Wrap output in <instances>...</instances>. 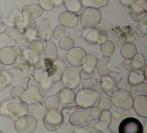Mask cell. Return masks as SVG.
Instances as JSON below:
<instances>
[{
  "label": "cell",
  "instance_id": "57",
  "mask_svg": "<svg viewBox=\"0 0 147 133\" xmlns=\"http://www.w3.org/2000/svg\"><path fill=\"white\" fill-rule=\"evenodd\" d=\"M1 62H0V71H1Z\"/></svg>",
  "mask_w": 147,
  "mask_h": 133
},
{
  "label": "cell",
  "instance_id": "50",
  "mask_svg": "<svg viewBox=\"0 0 147 133\" xmlns=\"http://www.w3.org/2000/svg\"><path fill=\"white\" fill-rule=\"evenodd\" d=\"M134 58L138 60L139 62H140L144 67V65H145V60H144V57L143 55L140 54V53H137Z\"/></svg>",
  "mask_w": 147,
  "mask_h": 133
},
{
  "label": "cell",
  "instance_id": "37",
  "mask_svg": "<svg viewBox=\"0 0 147 133\" xmlns=\"http://www.w3.org/2000/svg\"><path fill=\"white\" fill-rule=\"evenodd\" d=\"M12 75L7 71H0V91L5 89L11 83Z\"/></svg>",
  "mask_w": 147,
  "mask_h": 133
},
{
  "label": "cell",
  "instance_id": "25",
  "mask_svg": "<svg viewBox=\"0 0 147 133\" xmlns=\"http://www.w3.org/2000/svg\"><path fill=\"white\" fill-rule=\"evenodd\" d=\"M100 86L102 88V92H105L108 96H111L114 91L117 90L116 83L114 82L110 76L103 77L100 80Z\"/></svg>",
  "mask_w": 147,
  "mask_h": 133
},
{
  "label": "cell",
  "instance_id": "14",
  "mask_svg": "<svg viewBox=\"0 0 147 133\" xmlns=\"http://www.w3.org/2000/svg\"><path fill=\"white\" fill-rule=\"evenodd\" d=\"M42 96L40 94L39 89L36 86H30L25 90L24 96L22 101H25L29 105L36 104L42 100Z\"/></svg>",
  "mask_w": 147,
  "mask_h": 133
},
{
  "label": "cell",
  "instance_id": "27",
  "mask_svg": "<svg viewBox=\"0 0 147 133\" xmlns=\"http://www.w3.org/2000/svg\"><path fill=\"white\" fill-rule=\"evenodd\" d=\"M138 53V50L135 43L128 42L124 44L121 49V54L125 59H131Z\"/></svg>",
  "mask_w": 147,
  "mask_h": 133
},
{
  "label": "cell",
  "instance_id": "36",
  "mask_svg": "<svg viewBox=\"0 0 147 133\" xmlns=\"http://www.w3.org/2000/svg\"><path fill=\"white\" fill-rule=\"evenodd\" d=\"M59 47L63 51H69L75 47V41L67 36H65L59 40Z\"/></svg>",
  "mask_w": 147,
  "mask_h": 133
},
{
  "label": "cell",
  "instance_id": "34",
  "mask_svg": "<svg viewBox=\"0 0 147 133\" xmlns=\"http://www.w3.org/2000/svg\"><path fill=\"white\" fill-rule=\"evenodd\" d=\"M146 77L143 73L138 72V71H131L129 75L128 82L131 85H137L139 83H143Z\"/></svg>",
  "mask_w": 147,
  "mask_h": 133
},
{
  "label": "cell",
  "instance_id": "8",
  "mask_svg": "<svg viewBox=\"0 0 147 133\" xmlns=\"http://www.w3.org/2000/svg\"><path fill=\"white\" fill-rule=\"evenodd\" d=\"M44 125L49 131H55L62 127L64 119L60 112L57 111H49L44 117Z\"/></svg>",
  "mask_w": 147,
  "mask_h": 133
},
{
  "label": "cell",
  "instance_id": "9",
  "mask_svg": "<svg viewBox=\"0 0 147 133\" xmlns=\"http://www.w3.org/2000/svg\"><path fill=\"white\" fill-rule=\"evenodd\" d=\"M119 133H143V125L135 117H126L121 122Z\"/></svg>",
  "mask_w": 147,
  "mask_h": 133
},
{
  "label": "cell",
  "instance_id": "18",
  "mask_svg": "<svg viewBox=\"0 0 147 133\" xmlns=\"http://www.w3.org/2000/svg\"><path fill=\"white\" fill-rule=\"evenodd\" d=\"M136 113L143 117H147V96L139 95L134 99L133 106Z\"/></svg>",
  "mask_w": 147,
  "mask_h": 133
},
{
  "label": "cell",
  "instance_id": "44",
  "mask_svg": "<svg viewBox=\"0 0 147 133\" xmlns=\"http://www.w3.org/2000/svg\"><path fill=\"white\" fill-rule=\"evenodd\" d=\"M95 73V68L93 67H87L83 69L80 72V77L83 79L90 78L92 79L94 76Z\"/></svg>",
  "mask_w": 147,
  "mask_h": 133
},
{
  "label": "cell",
  "instance_id": "17",
  "mask_svg": "<svg viewBox=\"0 0 147 133\" xmlns=\"http://www.w3.org/2000/svg\"><path fill=\"white\" fill-rule=\"evenodd\" d=\"M128 11L131 18L136 22H141L146 16V10L135 2H132L129 5Z\"/></svg>",
  "mask_w": 147,
  "mask_h": 133
},
{
  "label": "cell",
  "instance_id": "22",
  "mask_svg": "<svg viewBox=\"0 0 147 133\" xmlns=\"http://www.w3.org/2000/svg\"><path fill=\"white\" fill-rule=\"evenodd\" d=\"M34 78L40 83L43 89L47 90L52 86L53 82L51 80L48 76L47 71L43 70H37L34 74Z\"/></svg>",
  "mask_w": 147,
  "mask_h": 133
},
{
  "label": "cell",
  "instance_id": "28",
  "mask_svg": "<svg viewBox=\"0 0 147 133\" xmlns=\"http://www.w3.org/2000/svg\"><path fill=\"white\" fill-rule=\"evenodd\" d=\"M44 56L45 59L49 61H54L57 59L58 50L57 45L53 42L48 43L44 48Z\"/></svg>",
  "mask_w": 147,
  "mask_h": 133
},
{
  "label": "cell",
  "instance_id": "41",
  "mask_svg": "<svg viewBox=\"0 0 147 133\" xmlns=\"http://www.w3.org/2000/svg\"><path fill=\"white\" fill-rule=\"evenodd\" d=\"M24 88L20 86H14L11 90V96L12 97V98L13 99H15V100L21 101L23 97L24 96Z\"/></svg>",
  "mask_w": 147,
  "mask_h": 133
},
{
  "label": "cell",
  "instance_id": "6",
  "mask_svg": "<svg viewBox=\"0 0 147 133\" xmlns=\"http://www.w3.org/2000/svg\"><path fill=\"white\" fill-rule=\"evenodd\" d=\"M15 129L19 133H32L37 127V119L31 115H24L16 119Z\"/></svg>",
  "mask_w": 147,
  "mask_h": 133
},
{
  "label": "cell",
  "instance_id": "58",
  "mask_svg": "<svg viewBox=\"0 0 147 133\" xmlns=\"http://www.w3.org/2000/svg\"><path fill=\"white\" fill-rule=\"evenodd\" d=\"M0 133H3V132H2L1 130H0Z\"/></svg>",
  "mask_w": 147,
  "mask_h": 133
},
{
  "label": "cell",
  "instance_id": "48",
  "mask_svg": "<svg viewBox=\"0 0 147 133\" xmlns=\"http://www.w3.org/2000/svg\"><path fill=\"white\" fill-rule=\"evenodd\" d=\"M97 58L95 57H88L86 58L84 64L87 67H93L95 68L97 65Z\"/></svg>",
  "mask_w": 147,
  "mask_h": 133
},
{
  "label": "cell",
  "instance_id": "42",
  "mask_svg": "<svg viewBox=\"0 0 147 133\" xmlns=\"http://www.w3.org/2000/svg\"><path fill=\"white\" fill-rule=\"evenodd\" d=\"M65 27L61 24L58 25L55 27L53 31V37L57 40H60L65 36Z\"/></svg>",
  "mask_w": 147,
  "mask_h": 133
},
{
  "label": "cell",
  "instance_id": "4",
  "mask_svg": "<svg viewBox=\"0 0 147 133\" xmlns=\"http://www.w3.org/2000/svg\"><path fill=\"white\" fill-rule=\"evenodd\" d=\"M100 20L101 13L99 10L93 7H87L81 15L80 24L83 29L92 31L98 26Z\"/></svg>",
  "mask_w": 147,
  "mask_h": 133
},
{
  "label": "cell",
  "instance_id": "2",
  "mask_svg": "<svg viewBox=\"0 0 147 133\" xmlns=\"http://www.w3.org/2000/svg\"><path fill=\"white\" fill-rule=\"evenodd\" d=\"M102 112L97 107H86L80 111H75L70 115L69 121L73 126H80L92 121L98 120Z\"/></svg>",
  "mask_w": 147,
  "mask_h": 133
},
{
  "label": "cell",
  "instance_id": "20",
  "mask_svg": "<svg viewBox=\"0 0 147 133\" xmlns=\"http://www.w3.org/2000/svg\"><path fill=\"white\" fill-rule=\"evenodd\" d=\"M50 22L48 19H44L40 25L38 31L37 32L38 38L40 40L47 41L51 38L53 31L49 26Z\"/></svg>",
  "mask_w": 147,
  "mask_h": 133
},
{
  "label": "cell",
  "instance_id": "5",
  "mask_svg": "<svg viewBox=\"0 0 147 133\" xmlns=\"http://www.w3.org/2000/svg\"><path fill=\"white\" fill-rule=\"evenodd\" d=\"M111 101L113 105L118 108L130 109L133 106L134 99L126 90L117 89L111 94Z\"/></svg>",
  "mask_w": 147,
  "mask_h": 133
},
{
  "label": "cell",
  "instance_id": "40",
  "mask_svg": "<svg viewBox=\"0 0 147 133\" xmlns=\"http://www.w3.org/2000/svg\"><path fill=\"white\" fill-rule=\"evenodd\" d=\"M111 105H112V103H111V101L110 98H103L100 99L99 102L97 104V107L102 113L104 112L110 111L111 107Z\"/></svg>",
  "mask_w": 147,
  "mask_h": 133
},
{
  "label": "cell",
  "instance_id": "46",
  "mask_svg": "<svg viewBox=\"0 0 147 133\" xmlns=\"http://www.w3.org/2000/svg\"><path fill=\"white\" fill-rule=\"evenodd\" d=\"M39 5L45 11H51L55 7L53 0H39Z\"/></svg>",
  "mask_w": 147,
  "mask_h": 133
},
{
  "label": "cell",
  "instance_id": "54",
  "mask_svg": "<svg viewBox=\"0 0 147 133\" xmlns=\"http://www.w3.org/2000/svg\"><path fill=\"white\" fill-rule=\"evenodd\" d=\"M143 132L147 133V121L144 123V125L143 127Z\"/></svg>",
  "mask_w": 147,
  "mask_h": 133
},
{
  "label": "cell",
  "instance_id": "11",
  "mask_svg": "<svg viewBox=\"0 0 147 133\" xmlns=\"http://www.w3.org/2000/svg\"><path fill=\"white\" fill-rule=\"evenodd\" d=\"M21 53L18 46H6L0 50V62L4 65L10 66L14 64Z\"/></svg>",
  "mask_w": 147,
  "mask_h": 133
},
{
  "label": "cell",
  "instance_id": "16",
  "mask_svg": "<svg viewBox=\"0 0 147 133\" xmlns=\"http://www.w3.org/2000/svg\"><path fill=\"white\" fill-rule=\"evenodd\" d=\"M5 33L7 36L18 43H24L27 41V35L23 28L10 27L7 28Z\"/></svg>",
  "mask_w": 147,
  "mask_h": 133
},
{
  "label": "cell",
  "instance_id": "23",
  "mask_svg": "<svg viewBox=\"0 0 147 133\" xmlns=\"http://www.w3.org/2000/svg\"><path fill=\"white\" fill-rule=\"evenodd\" d=\"M82 90L88 94H101L102 92L100 84L93 83L92 79H84L82 81Z\"/></svg>",
  "mask_w": 147,
  "mask_h": 133
},
{
  "label": "cell",
  "instance_id": "52",
  "mask_svg": "<svg viewBox=\"0 0 147 133\" xmlns=\"http://www.w3.org/2000/svg\"><path fill=\"white\" fill-rule=\"evenodd\" d=\"M134 1L135 3L139 5H143L146 3L147 0H134Z\"/></svg>",
  "mask_w": 147,
  "mask_h": 133
},
{
  "label": "cell",
  "instance_id": "29",
  "mask_svg": "<svg viewBox=\"0 0 147 133\" xmlns=\"http://www.w3.org/2000/svg\"><path fill=\"white\" fill-rule=\"evenodd\" d=\"M60 105V100L58 94L47 97L45 100V106L49 111H57Z\"/></svg>",
  "mask_w": 147,
  "mask_h": 133
},
{
  "label": "cell",
  "instance_id": "56",
  "mask_svg": "<svg viewBox=\"0 0 147 133\" xmlns=\"http://www.w3.org/2000/svg\"><path fill=\"white\" fill-rule=\"evenodd\" d=\"M146 71H147V68L146 67L145 69H144V73H143L144 75V77H146V76H147V75H146Z\"/></svg>",
  "mask_w": 147,
  "mask_h": 133
},
{
  "label": "cell",
  "instance_id": "35",
  "mask_svg": "<svg viewBox=\"0 0 147 133\" xmlns=\"http://www.w3.org/2000/svg\"><path fill=\"white\" fill-rule=\"evenodd\" d=\"M100 51L103 55L111 56L113 55L115 51V44L110 40H107L106 42L100 43Z\"/></svg>",
  "mask_w": 147,
  "mask_h": 133
},
{
  "label": "cell",
  "instance_id": "24",
  "mask_svg": "<svg viewBox=\"0 0 147 133\" xmlns=\"http://www.w3.org/2000/svg\"><path fill=\"white\" fill-rule=\"evenodd\" d=\"M58 96H59L60 103L67 105L74 103L75 101L76 94L72 89H70L67 87L62 88L58 92Z\"/></svg>",
  "mask_w": 147,
  "mask_h": 133
},
{
  "label": "cell",
  "instance_id": "31",
  "mask_svg": "<svg viewBox=\"0 0 147 133\" xmlns=\"http://www.w3.org/2000/svg\"><path fill=\"white\" fill-rule=\"evenodd\" d=\"M80 3L84 7L100 9L107 5L108 0H81Z\"/></svg>",
  "mask_w": 147,
  "mask_h": 133
},
{
  "label": "cell",
  "instance_id": "38",
  "mask_svg": "<svg viewBox=\"0 0 147 133\" xmlns=\"http://www.w3.org/2000/svg\"><path fill=\"white\" fill-rule=\"evenodd\" d=\"M98 130L97 122H92L86 126L80 127L76 130V133H95Z\"/></svg>",
  "mask_w": 147,
  "mask_h": 133
},
{
  "label": "cell",
  "instance_id": "39",
  "mask_svg": "<svg viewBox=\"0 0 147 133\" xmlns=\"http://www.w3.org/2000/svg\"><path fill=\"white\" fill-rule=\"evenodd\" d=\"M82 109V107L80 106H73V107H66L63 108L62 110V112H60L64 119V121H69V117L71 114L73 112L80 111Z\"/></svg>",
  "mask_w": 147,
  "mask_h": 133
},
{
  "label": "cell",
  "instance_id": "32",
  "mask_svg": "<svg viewBox=\"0 0 147 133\" xmlns=\"http://www.w3.org/2000/svg\"><path fill=\"white\" fill-rule=\"evenodd\" d=\"M123 65L126 70L130 71H139L143 67L141 63L134 58H131V59H126L123 62Z\"/></svg>",
  "mask_w": 147,
  "mask_h": 133
},
{
  "label": "cell",
  "instance_id": "43",
  "mask_svg": "<svg viewBox=\"0 0 147 133\" xmlns=\"http://www.w3.org/2000/svg\"><path fill=\"white\" fill-rule=\"evenodd\" d=\"M86 42L89 45H94L98 43L97 32L95 31H90L86 36Z\"/></svg>",
  "mask_w": 147,
  "mask_h": 133
},
{
  "label": "cell",
  "instance_id": "7",
  "mask_svg": "<svg viewBox=\"0 0 147 133\" xmlns=\"http://www.w3.org/2000/svg\"><path fill=\"white\" fill-rule=\"evenodd\" d=\"M47 66L46 71L49 78L53 82L59 81L66 69L65 64L62 60L56 59L54 61L47 60Z\"/></svg>",
  "mask_w": 147,
  "mask_h": 133
},
{
  "label": "cell",
  "instance_id": "1",
  "mask_svg": "<svg viewBox=\"0 0 147 133\" xmlns=\"http://www.w3.org/2000/svg\"><path fill=\"white\" fill-rule=\"evenodd\" d=\"M44 10L39 4L27 5L22 11L23 18L22 28L25 33L33 31L36 29V23L34 18L42 16L44 14Z\"/></svg>",
  "mask_w": 147,
  "mask_h": 133
},
{
  "label": "cell",
  "instance_id": "21",
  "mask_svg": "<svg viewBox=\"0 0 147 133\" xmlns=\"http://www.w3.org/2000/svg\"><path fill=\"white\" fill-rule=\"evenodd\" d=\"M111 62V58L109 56L103 55L100 59H97V65L95 68L97 70L98 75L101 77L109 76L111 74V71L107 67L108 64Z\"/></svg>",
  "mask_w": 147,
  "mask_h": 133
},
{
  "label": "cell",
  "instance_id": "12",
  "mask_svg": "<svg viewBox=\"0 0 147 133\" xmlns=\"http://www.w3.org/2000/svg\"><path fill=\"white\" fill-rule=\"evenodd\" d=\"M67 60L70 64L74 66H81L85 62L87 54L85 50L79 47H73L67 51L65 55Z\"/></svg>",
  "mask_w": 147,
  "mask_h": 133
},
{
  "label": "cell",
  "instance_id": "3",
  "mask_svg": "<svg viewBox=\"0 0 147 133\" xmlns=\"http://www.w3.org/2000/svg\"><path fill=\"white\" fill-rule=\"evenodd\" d=\"M20 100H9L3 102L0 106V114L11 116L12 119H17L18 117L27 114L29 105Z\"/></svg>",
  "mask_w": 147,
  "mask_h": 133
},
{
  "label": "cell",
  "instance_id": "15",
  "mask_svg": "<svg viewBox=\"0 0 147 133\" xmlns=\"http://www.w3.org/2000/svg\"><path fill=\"white\" fill-rule=\"evenodd\" d=\"M78 20V15L75 12L69 11L62 12L58 18V21L60 24L69 28H73L77 26Z\"/></svg>",
  "mask_w": 147,
  "mask_h": 133
},
{
  "label": "cell",
  "instance_id": "47",
  "mask_svg": "<svg viewBox=\"0 0 147 133\" xmlns=\"http://www.w3.org/2000/svg\"><path fill=\"white\" fill-rule=\"evenodd\" d=\"M98 35V42H99L100 43L106 42L109 39V35L107 31L106 30H100L97 33Z\"/></svg>",
  "mask_w": 147,
  "mask_h": 133
},
{
  "label": "cell",
  "instance_id": "53",
  "mask_svg": "<svg viewBox=\"0 0 147 133\" xmlns=\"http://www.w3.org/2000/svg\"><path fill=\"white\" fill-rule=\"evenodd\" d=\"M54 1V4L56 6H60L63 3L62 0H53Z\"/></svg>",
  "mask_w": 147,
  "mask_h": 133
},
{
  "label": "cell",
  "instance_id": "33",
  "mask_svg": "<svg viewBox=\"0 0 147 133\" xmlns=\"http://www.w3.org/2000/svg\"><path fill=\"white\" fill-rule=\"evenodd\" d=\"M62 1L69 11L77 13L82 9V4L79 0H62Z\"/></svg>",
  "mask_w": 147,
  "mask_h": 133
},
{
  "label": "cell",
  "instance_id": "51",
  "mask_svg": "<svg viewBox=\"0 0 147 133\" xmlns=\"http://www.w3.org/2000/svg\"><path fill=\"white\" fill-rule=\"evenodd\" d=\"M120 1L123 5L127 7H128L129 5L132 3V2H134V0H120Z\"/></svg>",
  "mask_w": 147,
  "mask_h": 133
},
{
  "label": "cell",
  "instance_id": "19",
  "mask_svg": "<svg viewBox=\"0 0 147 133\" xmlns=\"http://www.w3.org/2000/svg\"><path fill=\"white\" fill-rule=\"evenodd\" d=\"M44 51V45L41 41L38 40L30 41L27 49V53L32 59L35 60V58L42 54Z\"/></svg>",
  "mask_w": 147,
  "mask_h": 133
},
{
  "label": "cell",
  "instance_id": "26",
  "mask_svg": "<svg viewBox=\"0 0 147 133\" xmlns=\"http://www.w3.org/2000/svg\"><path fill=\"white\" fill-rule=\"evenodd\" d=\"M22 13L18 9L12 12L11 16L8 18H4L3 22L10 27H18L22 28Z\"/></svg>",
  "mask_w": 147,
  "mask_h": 133
},
{
  "label": "cell",
  "instance_id": "13",
  "mask_svg": "<svg viewBox=\"0 0 147 133\" xmlns=\"http://www.w3.org/2000/svg\"><path fill=\"white\" fill-rule=\"evenodd\" d=\"M100 97V94H88L85 93L82 90L78 92L75 96L76 103L82 108L92 107L97 103Z\"/></svg>",
  "mask_w": 147,
  "mask_h": 133
},
{
  "label": "cell",
  "instance_id": "49",
  "mask_svg": "<svg viewBox=\"0 0 147 133\" xmlns=\"http://www.w3.org/2000/svg\"><path fill=\"white\" fill-rule=\"evenodd\" d=\"M136 88L140 93H145L146 94L147 92V85L146 83H144L143 82L141 83L137 84Z\"/></svg>",
  "mask_w": 147,
  "mask_h": 133
},
{
  "label": "cell",
  "instance_id": "30",
  "mask_svg": "<svg viewBox=\"0 0 147 133\" xmlns=\"http://www.w3.org/2000/svg\"><path fill=\"white\" fill-rule=\"evenodd\" d=\"M99 121L97 122V125L99 131H103L108 129L111 122V114L110 112H104L101 114L99 118Z\"/></svg>",
  "mask_w": 147,
  "mask_h": 133
},
{
  "label": "cell",
  "instance_id": "55",
  "mask_svg": "<svg viewBox=\"0 0 147 133\" xmlns=\"http://www.w3.org/2000/svg\"><path fill=\"white\" fill-rule=\"evenodd\" d=\"M102 133H112L111 132L110 130H109L108 129H106L105 130H104L102 131Z\"/></svg>",
  "mask_w": 147,
  "mask_h": 133
},
{
  "label": "cell",
  "instance_id": "45",
  "mask_svg": "<svg viewBox=\"0 0 147 133\" xmlns=\"http://www.w3.org/2000/svg\"><path fill=\"white\" fill-rule=\"evenodd\" d=\"M136 34L139 37H145L147 34L146 24L139 22L136 27Z\"/></svg>",
  "mask_w": 147,
  "mask_h": 133
},
{
  "label": "cell",
  "instance_id": "10",
  "mask_svg": "<svg viewBox=\"0 0 147 133\" xmlns=\"http://www.w3.org/2000/svg\"><path fill=\"white\" fill-rule=\"evenodd\" d=\"M62 83L65 87L70 89H75L79 86L81 81L80 73L75 68L65 69L62 76Z\"/></svg>",
  "mask_w": 147,
  "mask_h": 133
}]
</instances>
